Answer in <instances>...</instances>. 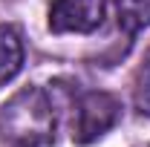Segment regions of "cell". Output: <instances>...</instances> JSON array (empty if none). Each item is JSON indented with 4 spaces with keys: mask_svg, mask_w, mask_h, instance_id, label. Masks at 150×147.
<instances>
[{
    "mask_svg": "<svg viewBox=\"0 0 150 147\" xmlns=\"http://www.w3.org/2000/svg\"><path fill=\"white\" fill-rule=\"evenodd\" d=\"M0 136L12 147H49L55 141V107L40 87L18 90L0 107Z\"/></svg>",
    "mask_w": 150,
    "mask_h": 147,
    "instance_id": "1",
    "label": "cell"
},
{
    "mask_svg": "<svg viewBox=\"0 0 150 147\" xmlns=\"http://www.w3.org/2000/svg\"><path fill=\"white\" fill-rule=\"evenodd\" d=\"M121 115V104L112 98L110 92H87L78 101L72 121V141L78 144H93L98 141L107 130L115 127Z\"/></svg>",
    "mask_w": 150,
    "mask_h": 147,
    "instance_id": "2",
    "label": "cell"
},
{
    "mask_svg": "<svg viewBox=\"0 0 150 147\" xmlns=\"http://www.w3.org/2000/svg\"><path fill=\"white\" fill-rule=\"evenodd\" d=\"M107 0H55L49 6V29L58 35H90L104 23Z\"/></svg>",
    "mask_w": 150,
    "mask_h": 147,
    "instance_id": "3",
    "label": "cell"
},
{
    "mask_svg": "<svg viewBox=\"0 0 150 147\" xmlns=\"http://www.w3.org/2000/svg\"><path fill=\"white\" fill-rule=\"evenodd\" d=\"M23 66V40L15 26L0 23V84H9Z\"/></svg>",
    "mask_w": 150,
    "mask_h": 147,
    "instance_id": "4",
    "label": "cell"
},
{
    "mask_svg": "<svg viewBox=\"0 0 150 147\" xmlns=\"http://www.w3.org/2000/svg\"><path fill=\"white\" fill-rule=\"evenodd\" d=\"M115 15H118V26L136 35L150 26V0H115Z\"/></svg>",
    "mask_w": 150,
    "mask_h": 147,
    "instance_id": "5",
    "label": "cell"
},
{
    "mask_svg": "<svg viewBox=\"0 0 150 147\" xmlns=\"http://www.w3.org/2000/svg\"><path fill=\"white\" fill-rule=\"evenodd\" d=\"M133 101H136V107H139V112H144V115H150V52L144 55V61H142V66H139V72H136V87H133Z\"/></svg>",
    "mask_w": 150,
    "mask_h": 147,
    "instance_id": "6",
    "label": "cell"
}]
</instances>
